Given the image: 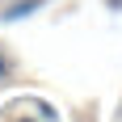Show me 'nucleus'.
<instances>
[{
  "label": "nucleus",
  "instance_id": "f257e3e1",
  "mask_svg": "<svg viewBox=\"0 0 122 122\" xmlns=\"http://www.w3.org/2000/svg\"><path fill=\"white\" fill-rule=\"evenodd\" d=\"M38 4H42V0H21V4H13V9H4V21H17L25 13H38Z\"/></svg>",
  "mask_w": 122,
  "mask_h": 122
},
{
  "label": "nucleus",
  "instance_id": "f03ea898",
  "mask_svg": "<svg viewBox=\"0 0 122 122\" xmlns=\"http://www.w3.org/2000/svg\"><path fill=\"white\" fill-rule=\"evenodd\" d=\"M4 76H9V59L0 55V80H4Z\"/></svg>",
  "mask_w": 122,
  "mask_h": 122
}]
</instances>
